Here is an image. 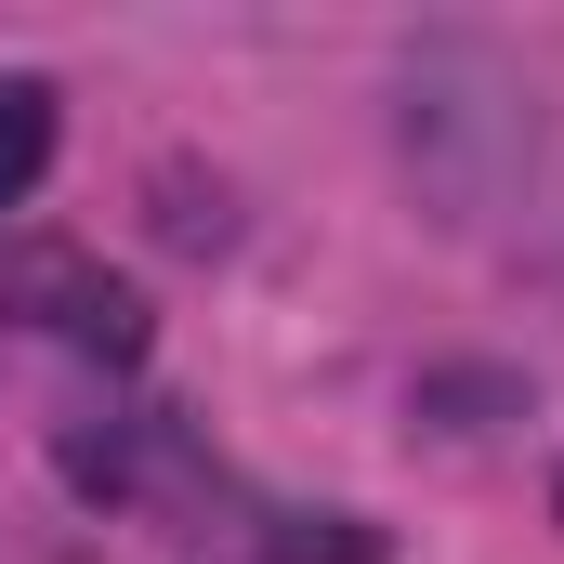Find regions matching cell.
<instances>
[{"label": "cell", "mask_w": 564, "mask_h": 564, "mask_svg": "<svg viewBox=\"0 0 564 564\" xmlns=\"http://www.w3.org/2000/svg\"><path fill=\"white\" fill-rule=\"evenodd\" d=\"M40 171H53V79H0V210H26Z\"/></svg>", "instance_id": "6da1fadb"}, {"label": "cell", "mask_w": 564, "mask_h": 564, "mask_svg": "<svg viewBox=\"0 0 564 564\" xmlns=\"http://www.w3.org/2000/svg\"><path fill=\"white\" fill-rule=\"evenodd\" d=\"M276 552H289V564H368V552H381V539H355V525L328 512V525H289Z\"/></svg>", "instance_id": "7a4b0ae2"}]
</instances>
